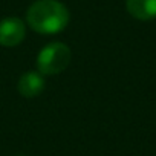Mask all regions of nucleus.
<instances>
[{"label":"nucleus","mask_w":156,"mask_h":156,"mask_svg":"<svg viewBox=\"0 0 156 156\" xmlns=\"http://www.w3.org/2000/svg\"><path fill=\"white\" fill-rule=\"evenodd\" d=\"M26 22L32 31L41 35H54L67 26L69 11L58 0H37L26 12Z\"/></svg>","instance_id":"f257e3e1"},{"label":"nucleus","mask_w":156,"mask_h":156,"mask_svg":"<svg viewBox=\"0 0 156 156\" xmlns=\"http://www.w3.org/2000/svg\"><path fill=\"white\" fill-rule=\"evenodd\" d=\"M72 52L67 44L54 41L46 44L37 57V70L41 75H58L69 66Z\"/></svg>","instance_id":"f03ea898"},{"label":"nucleus","mask_w":156,"mask_h":156,"mask_svg":"<svg viewBox=\"0 0 156 156\" xmlns=\"http://www.w3.org/2000/svg\"><path fill=\"white\" fill-rule=\"evenodd\" d=\"M26 35L25 22L19 17H6L0 22V44L3 48L19 46Z\"/></svg>","instance_id":"7ed1b4c3"},{"label":"nucleus","mask_w":156,"mask_h":156,"mask_svg":"<svg viewBox=\"0 0 156 156\" xmlns=\"http://www.w3.org/2000/svg\"><path fill=\"white\" fill-rule=\"evenodd\" d=\"M17 89L23 98H35L44 90V78L38 70H29L20 76Z\"/></svg>","instance_id":"20e7f679"},{"label":"nucleus","mask_w":156,"mask_h":156,"mask_svg":"<svg viewBox=\"0 0 156 156\" xmlns=\"http://www.w3.org/2000/svg\"><path fill=\"white\" fill-rule=\"evenodd\" d=\"M129 14L141 22L156 19V0H126Z\"/></svg>","instance_id":"39448f33"}]
</instances>
